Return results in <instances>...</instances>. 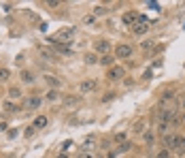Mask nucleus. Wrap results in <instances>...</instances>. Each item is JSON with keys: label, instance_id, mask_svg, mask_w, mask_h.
<instances>
[{"label": "nucleus", "instance_id": "obj_1", "mask_svg": "<svg viewBox=\"0 0 185 158\" xmlns=\"http://www.w3.org/2000/svg\"><path fill=\"white\" fill-rule=\"evenodd\" d=\"M115 56H117V58H130V56H132V45H128V43H121V45H117V47H115Z\"/></svg>", "mask_w": 185, "mask_h": 158}, {"label": "nucleus", "instance_id": "obj_2", "mask_svg": "<svg viewBox=\"0 0 185 158\" xmlns=\"http://www.w3.org/2000/svg\"><path fill=\"white\" fill-rule=\"evenodd\" d=\"M126 77V69L123 66H113V69H109V79L111 81H117V79H123Z\"/></svg>", "mask_w": 185, "mask_h": 158}, {"label": "nucleus", "instance_id": "obj_3", "mask_svg": "<svg viewBox=\"0 0 185 158\" xmlns=\"http://www.w3.org/2000/svg\"><path fill=\"white\" fill-rule=\"evenodd\" d=\"M177 115H174V111L173 109H164L158 113V120H160V124H168V122H173Z\"/></svg>", "mask_w": 185, "mask_h": 158}, {"label": "nucleus", "instance_id": "obj_4", "mask_svg": "<svg viewBox=\"0 0 185 158\" xmlns=\"http://www.w3.org/2000/svg\"><path fill=\"white\" fill-rule=\"evenodd\" d=\"M98 88V81L96 79H85V81H81V85H79V90L85 94V92H94Z\"/></svg>", "mask_w": 185, "mask_h": 158}, {"label": "nucleus", "instance_id": "obj_5", "mask_svg": "<svg viewBox=\"0 0 185 158\" xmlns=\"http://www.w3.org/2000/svg\"><path fill=\"white\" fill-rule=\"evenodd\" d=\"M94 49H96L98 54H102V56H107L109 49H111V45H109V41H96V43H94Z\"/></svg>", "mask_w": 185, "mask_h": 158}, {"label": "nucleus", "instance_id": "obj_6", "mask_svg": "<svg viewBox=\"0 0 185 158\" xmlns=\"http://www.w3.org/2000/svg\"><path fill=\"white\" fill-rule=\"evenodd\" d=\"M38 54L43 56V60H49V62L55 60V54H53V51H49L47 47H43V45H38Z\"/></svg>", "mask_w": 185, "mask_h": 158}, {"label": "nucleus", "instance_id": "obj_7", "mask_svg": "<svg viewBox=\"0 0 185 158\" xmlns=\"http://www.w3.org/2000/svg\"><path fill=\"white\" fill-rule=\"evenodd\" d=\"M49 124V120H47V115H38L36 120L32 122V128H45Z\"/></svg>", "mask_w": 185, "mask_h": 158}, {"label": "nucleus", "instance_id": "obj_8", "mask_svg": "<svg viewBox=\"0 0 185 158\" xmlns=\"http://www.w3.org/2000/svg\"><path fill=\"white\" fill-rule=\"evenodd\" d=\"M134 22H138V13H134V11L123 13V24H134Z\"/></svg>", "mask_w": 185, "mask_h": 158}, {"label": "nucleus", "instance_id": "obj_9", "mask_svg": "<svg viewBox=\"0 0 185 158\" xmlns=\"http://www.w3.org/2000/svg\"><path fill=\"white\" fill-rule=\"evenodd\" d=\"M38 105H40V98H36V96L26 100V109H38Z\"/></svg>", "mask_w": 185, "mask_h": 158}, {"label": "nucleus", "instance_id": "obj_10", "mask_svg": "<svg viewBox=\"0 0 185 158\" xmlns=\"http://www.w3.org/2000/svg\"><path fill=\"white\" fill-rule=\"evenodd\" d=\"M132 30H134V34H145L149 30V26L147 24H134L132 26Z\"/></svg>", "mask_w": 185, "mask_h": 158}, {"label": "nucleus", "instance_id": "obj_11", "mask_svg": "<svg viewBox=\"0 0 185 158\" xmlns=\"http://www.w3.org/2000/svg\"><path fill=\"white\" fill-rule=\"evenodd\" d=\"M73 28H68V30H60V32H58V34H55V41H58V38H70L73 37Z\"/></svg>", "mask_w": 185, "mask_h": 158}, {"label": "nucleus", "instance_id": "obj_12", "mask_svg": "<svg viewBox=\"0 0 185 158\" xmlns=\"http://www.w3.org/2000/svg\"><path fill=\"white\" fill-rule=\"evenodd\" d=\"M21 79H24L26 84H32L34 81V75L30 73V71H21Z\"/></svg>", "mask_w": 185, "mask_h": 158}, {"label": "nucleus", "instance_id": "obj_13", "mask_svg": "<svg viewBox=\"0 0 185 158\" xmlns=\"http://www.w3.org/2000/svg\"><path fill=\"white\" fill-rule=\"evenodd\" d=\"M130 147H132V143H130V141H123L121 145H119L117 150H115V154H121V152H128Z\"/></svg>", "mask_w": 185, "mask_h": 158}, {"label": "nucleus", "instance_id": "obj_14", "mask_svg": "<svg viewBox=\"0 0 185 158\" xmlns=\"http://www.w3.org/2000/svg\"><path fill=\"white\" fill-rule=\"evenodd\" d=\"M47 84H51L53 85V88H60V79H58V77H53V75H47Z\"/></svg>", "mask_w": 185, "mask_h": 158}, {"label": "nucleus", "instance_id": "obj_15", "mask_svg": "<svg viewBox=\"0 0 185 158\" xmlns=\"http://www.w3.org/2000/svg\"><path fill=\"white\" fill-rule=\"evenodd\" d=\"M174 139H177V135H166V137H164V145H173L174 147Z\"/></svg>", "mask_w": 185, "mask_h": 158}, {"label": "nucleus", "instance_id": "obj_16", "mask_svg": "<svg viewBox=\"0 0 185 158\" xmlns=\"http://www.w3.org/2000/svg\"><path fill=\"white\" fill-rule=\"evenodd\" d=\"M19 96H21L19 88H9V98H19Z\"/></svg>", "mask_w": 185, "mask_h": 158}, {"label": "nucleus", "instance_id": "obj_17", "mask_svg": "<svg viewBox=\"0 0 185 158\" xmlns=\"http://www.w3.org/2000/svg\"><path fill=\"white\" fill-rule=\"evenodd\" d=\"M174 147L185 150V137H177V139H174Z\"/></svg>", "mask_w": 185, "mask_h": 158}, {"label": "nucleus", "instance_id": "obj_18", "mask_svg": "<svg viewBox=\"0 0 185 158\" xmlns=\"http://www.w3.org/2000/svg\"><path fill=\"white\" fill-rule=\"evenodd\" d=\"M107 13H109V7H96V9H94V15H107Z\"/></svg>", "mask_w": 185, "mask_h": 158}, {"label": "nucleus", "instance_id": "obj_19", "mask_svg": "<svg viewBox=\"0 0 185 158\" xmlns=\"http://www.w3.org/2000/svg\"><path fill=\"white\" fill-rule=\"evenodd\" d=\"M11 77V73H9V69H0V81H7Z\"/></svg>", "mask_w": 185, "mask_h": 158}, {"label": "nucleus", "instance_id": "obj_20", "mask_svg": "<svg viewBox=\"0 0 185 158\" xmlns=\"http://www.w3.org/2000/svg\"><path fill=\"white\" fill-rule=\"evenodd\" d=\"M174 98V92H164L162 94V103H168V100H173Z\"/></svg>", "mask_w": 185, "mask_h": 158}, {"label": "nucleus", "instance_id": "obj_21", "mask_svg": "<svg viewBox=\"0 0 185 158\" xmlns=\"http://www.w3.org/2000/svg\"><path fill=\"white\" fill-rule=\"evenodd\" d=\"M4 109L11 111V113H15V111H19V107H17V105H13V103H4Z\"/></svg>", "mask_w": 185, "mask_h": 158}, {"label": "nucleus", "instance_id": "obj_22", "mask_svg": "<svg viewBox=\"0 0 185 158\" xmlns=\"http://www.w3.org/2000/svg\"><path fill=\"white\" fill-rule=\"evenodd\" d=\"M143 126H145V122H138V124H136V126H134V133H136V135H140V133H143V130H145Z\"/></svg>", "mask_w": 185, "mask_h": 158}, {"label": "nucleus", "instance_id": "obj_23", "mask_svg": "<svg viewBox=\"0 0 185 158\" xmlns=\"http://www.w3.org/2000/svg\"><path fill=\"white\" fill-rule=\"evenodd\" d=\"M100 62H102L104 66H109V64L113 62V58H111V56H102V58H100Z\"/></svg>", "mask_w": 185, "mask_h": 158}, {"label": "nucleus", "instance_id": "obj_24", "mask_svg": "<svg viewBox=\"0 0 185 158\" xmlns=\"http://www.w3.org/2000/svg\"><path fill=\"white\" fill-rule=\"evenodd\" d=\"M145 143H147V145L153 143V133H145Z\"/></svg>", "mask_w": 185, "mask_h": 158}, {"label": "nucleus", "instance_id": "obj_25", "mask_svg": "<svg viewBox=\"0 0 185 158\" xmlns=\"http://www.w3.org/2000/svg\"><path fill=\"white\" fill-rule=\"evenodd\" d=\"M47 98H49V100H55V98H58V92H55V90H49V92H47Z\"/></svg>", "mask_w": 185, "mask_h": 158}, {"label": "nucleus", "instance_id": "obj_26", "mask_svg": "<svg viewBox=\"0 0 185 158\" xmlns=\"http://www.w3.org/2000/svg\"><path fill=\"white\" fill-rule=\"evenodd\" d=\"M66 103H68V105H74V103H79V96H68Z\"/></svg>", "mask_w": 185, "mask_h": 158}, {"label": "nucleus", "instance_id": "obj_27", "mask_svg": "<svg viewBox=\"0 0 185 158\" xmlns=\"http://www.w3.org/2000/svg\"><path fill=\"white\" fill-rule=\"evenodd\" d=\"M155 158H170V154H168V150H162V152H160Z\"/></svg>", "mask_w": 185, "mask_h": 158}, {"label": "nucleus", "instance_id": "obj_28", "mask_svg": "<svg viewBox=\"0 0 185 158\" xmlns=\"http://www.w3.org/2000/svg\"><path fill=\"white\" fill-rule=\"evenodd\" d=\"M92 143H94V137H87V141H85V150H89V147H92Z\"/></svg>", "mask_w": 185, "mask_h": 158}, {"label": "nucleus", "instance_id": "obj_29", "mask_svg": "<svg viewBox=\"0 0 185 158\" xmlns=\"http://www.w3.org/2000/svg\"><path fill=\"white\" fill-rule=\"evenodd\" d=\"M47 4H49V7H62V2H60V0H49Z\"/></svg>", "mask_w": 185, "mask_h": 158}, {"label": "nucleus", "instance_id": "obj_30", "mask_svg": "<svg viewBox=\"0 0 185 158\" xmlns=\"http://www.w3.org/2000/svg\"><path fill=\"white\" fill-rule=\"evenodd\" d=\"M113 96H115V92H107V96L102 98V100H111V98H113Z\"/></svg>", "mask_w": 185, "mask_h": 158}, {"label": "nucleus", "instance_id": "obj_31", "mask_svg": "<svg viewBox=\"0 0 185 158\" xmlns=\"http://www.w3.org/2000/svg\"><path fill=\"white\" fill-rule=\"evenodd\" d=\"M70 145H73V141H64V143H62V147H64V150H68Z\"/></svg>", "mask_w": 185, "mask_h": 158}, {"label": "nucleus", "instance_id": "obj_32", "mask_svg": "<svg viewBox=\"0 0 185 158\" xmlns=\"http://www.w3.org/2000/svg\"><path fill=\"white\" fill-rule=\"evenodd\" d=\"M79 158H92V154H87V152H85V154H81Z\"/></svg>", "mask_w": 185, "mask_h": 158}, {"label": "nucleus", "instance_id": "obj_33", "mask_svg": "<svg viewBox=\"0 0 185 158\" xmlns=\"http://www.w3.org/2000/svg\"><path fill=\"white\" fill-rule=\"evenodd\" d=\"M58 158H68V156H66V154H60V156H58Z\"/></svg>", "mask_w": 185, "mask_h": 158}, {"label": "nucleus", "instance_id": "obj_34", "mask_svg": "<svg viewBox=\"0 0 185 158\" xmlns=\"http://www.w3.org/2000/svg\"><path fill=\"white\" fill-rule=\"evenodd\" d=\"M181 103H183V107H185V96H183V100H181Z\"/></svg>", "mask_w": 185, "mask_h": 158}, {"label": "nucleus", "instance_id": "obj_35", "mask_svg": "<svg viewBox=\"0 0 185 158\" xmlns=\"http://www.w3.org/2000/svg\"><path fill=\"white\" fill-rule=\"evenodd\" d=\"M181 120H185V111H183V118H181Z\"/></svg>", "mask_w": 185, "mask_h": 158}]
</instances>
